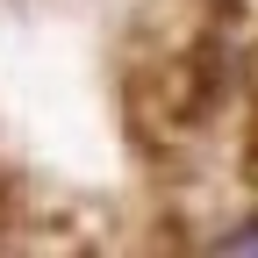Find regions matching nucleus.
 <instances>
[{"label":"nucleus","instance_id":"nucleus-1","mask_svg":"<svg viewBox=\"0 0 258 258\" xmlns=\"http://www.w3.org/2000/svg\"><path fill=\"white\" fill-rule=\"evenodd\" d=\"M222 251H258V222H244V230H222Z\"/></svg>","mask_w":258,"mask_h":258}]
</instances>
